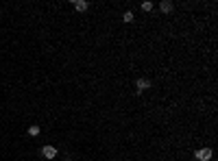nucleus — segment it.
Wrapping results in <instances>:
<instances>
[{
    "label": "nucleus",
    "instance_id": "obj_1",
    "mask_svg": "<svg viewBox=\"0 0 218 161\" xmlns=\"http://www.w3.org/2000/svg\"><path fill=\"white\" fill-rule=\"evenodd\" d=\"M196 159L199 161H210L212 159V150H210V148H201V150L196 153Z\"/></svg>",
    "mask_w": 218,
    "mask_h": 161
},
{
    "label": "nucleus",
    "instance_id": "obj_2",
    "mask_svg": "<svg viewBox=\"0 0 218 161\" xmlns=\"http://www.w3.org/2000/svg\"><path fill=\"white\" fill-rule=\"evenodd\" d=\"M42 155H44V157H48V159H52V157L57 155V150H55V146H44Z\"/></svg>",
    "mask_w": 218,
    "mask_h": 161
},
{
    "label": "nucleus",
    "instance_id": "obj_3",
    "mask_svg": "<svg viewBox=\"0 0 218 161\" xmlns=\"http://www.w3.org/2000/svg\"><path fill=\"white\" fill-rule=\"evenodd\" d=\"M144 89H148V80L140 79V80H137V91H144Z\"/></svg>",
    "mask_w": 218,
    "mask_h": 161
},
{
    "label": "nucleus",
    "instance_id": "obj_4",
    "mask_svg": "<svg viewBox=\"0 0 218 161\" xmlns=\"http://www.w3.org/2000/svg\"><path fill=\"white\" fill-rule=\"evenodd\" d=\"M162 11H173V2L164 0V2H162Z\"/></svg>",
    "mask_w": 218,
    "mask_h": 161
},
{
    "label": "nucleus",
    "instance_id": "obj_5",
    "mask_svg": "<svg viewBox=\"0 0 218 161\" xmlns=\"http://www.w3.org/2000/svg\"><path fill=\"white\" fill-rule=\"evenodd\" d=\"M77 9H79V11H85V9H87V2H85V0H79V2H77Z\"/></svg>",
    "mask_w": 218,
    "mask_h": 161
},
{
    "label": "nucleus",
    "instance_id": "obj_6",
    "mask_svg": "<svg viewBox=\"0 0 218 161\" xmlns=\"http://www.w3.org/2000/svg\"><path fill=\"white\" fill-rule=\"evenodd\" d=\"M29 133H31V135H37V133H40V126H31Z\"/></svg>",
    "mask_w": 218,
    "mask_h": 161
},
{
    "label": "nucleus",
    "instance_id": "obj_7",
    "mask_svg": "<svg viewBox=\"0 0 218 161\" xmlns=\"http://www.w3.org/2000/svg\"><path fill=\"white\" fill-rule=\"evenodd\" d=\"M131 20H133V13L127 11V13H125V22H131Z\"/></svg>",
    "mask_w": 218,
    "mask_h": 161
},
{
    "label": "nucleus",
    "instance_id": "obj_8",
    "mask_svg": "<svg viewBox=\"0 0 218 161\" xmlns=\"http://www.w3.org/2000/svg\"><path fill=\"white\" fill-rule=\"evenodd\" d=\"M142 9H144V11H151V9H153V4H151V2H144V4H142Z\"/></svg>",
    "mask_w": 218,
    "mask_h": 161
}]
</instances>
